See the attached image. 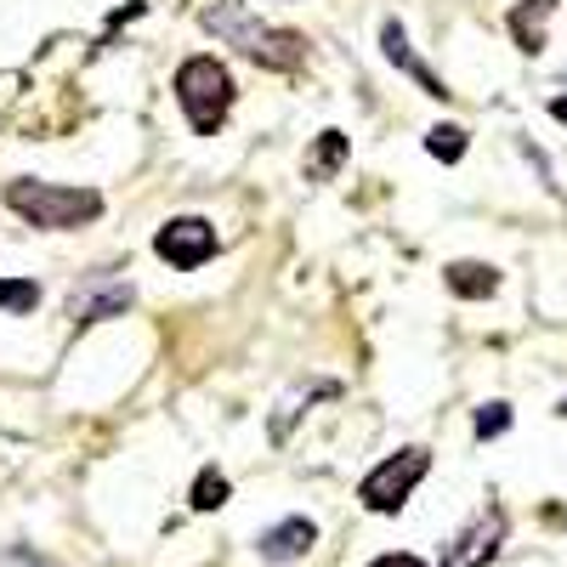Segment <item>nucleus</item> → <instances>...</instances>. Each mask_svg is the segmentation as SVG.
<instances>
[{
    "label": "nucleus",
    "instance_id": "obj_1",
    "mask_svg": "<svg viewBox=\"0 0 567 567\" xmlns=\"http://www.w3.org/2000/svg\"><path fill=\"white\" fill-rule=\"evenodd\" d=\"M199 23H205L216 40H227L239 58H250L256 69H272V74H290V69H301V58H307V34L250 18L245 0H216V7L199 12Z\"/></svg>",
    "mask_w": 567,
    "mask_h": 567
},
{
    "label": "nucleus",
    "instance_id": "obj_2",
    "mask_svg": "<svg viewBox=\"0 0 567 567\" xmlns=\"http://www.w3.org/2000/svg\"><path fill=\"white\" fill-rule=\"evenodd\" d=\"M176 109L182 120L194 125V136H216L233 114V103H239V80H233V69L210 52H194V58H182L176 69Z\"/></svg>",
    "mask_w": 567,
    "mask_h": 567
},
{
    "label": "nucleus",
    "instance_id": "obj_3",
    "mask_svg": "<svg viewBox=\"0 0 567 567\" xmlns=\"http://www.w3.org/2000/svg\"><path fill=\"white\" fill-rule=\"evenodd\" d=\"M7 210L40 233H69V227H85L103 216V194L97 187H63V182L18 176V182H7Z\"/></svg>",
    "mask_w": 567,
    "mask_h": 567
},
{
    "label": "nucleus",
    "instance_id": "obj_4",
    "mask_svg": "<svg viewBox=\"0 0 567 567\" xmlns=\"http://www.w3.org/2000/svg\"><path fill=\"white\" fill-rule=\"evenodd\" d=\"M425 471H432V454H425V449H398V454H386V460L358 483L363 511H374V516H398V511L409 505V494L425 483Z\"/></svg>",
    "mask_w": 567,
    "mask_h": 567
},
{
    "label": "nucleus",
    "instance_id": "obj_5",
    "mask_svg": "<svg viewBox=\"0 0 567 567\" xmlns=\"http://www.w3.org/2000/svg\"><path fill=\"white\" fill-rule=\"evenodd\" d=\"M216 250H221L216 221H205V216H171L154 233V256L176 272H199L205 261H216Z\"/></svg>",
    "mask_w": 567,
    "mask_h": 567
},
{
    "label": "nucleus",
    "instance_id": "obj_6",
    "mask_svg": "<svg viewBox=\"0 0 567 567\" xmlns=\"http://www.w3.org/2000/svg\"><path fill=\"white\" fill-rule=\"evenodd\" d=\"M131 301H136V290H131L125 278L91 272V278H80L74 290H69V318H74V329H91V323H103V318H125Z\"/></svg>",
    "mask_w": 567,
    "mask_h": 567
},
{
    "label": "nucleus",
    "instance_id": "obj_7",
    "mask_svg": "<svg viewBox=\"0 0 567 567\" xmlns=\"http://www.w3.org/2000/svg\"><path fill=\"white\" fill-rule=\"evenodd\" d=\"M505 528H511L505 511H499V505H483V511L454 534V545L443 550L437 567H488V561L499 556V545H505Z\"/></svg>",
    "mask_w": 567,
    "mask_h": 567
},
{
    "label": "nucleus",
    "instance_id": "obj_8",
    "mask_svg": "<svg viewBox=\"0 0 567 567\" xmlns=\"http://www.w3.org/2000/svg\"><path fill=\"white\" fill-rule=\"evenodd\" d=\"M381 52H386V63H392L398 74H409V80L425 91V97H437V103H449V97H454V91H449V85H443L432 69L420 63V52L409 45V29H403L398 18H386V23H381Z\"/></svg>",
    "mask_w": 567,
    "mask_h": 567
},
{
    "label": "nucleus",
    "instance_id": "obj_9",
    "mask_svg": "<svg viewBox=\"0 0 567 567\" xmlns=\"http://www.w3.org/2000/svg\"><path fill=\"white\" fill-rule=\"evenodd\" d=\"M312 545H318V528L307 523V516H284V523H272V528L256 539L261 561H272V567H290V561H301Z\"/></svg>",
    "mask_w": 567,
    "mask_h": 567
},
{
    "label": "nucleus",
    "instance_id": "obj_10",
    "mask_svg": "<svg viewBox=\"0 0 567 567\" xmlns=\"http://www.w3.org/2000/svg\"><path fill=\"white\" fill-rule=\"evenodd\" d=\"M556 7H561V0H516V7L505 12V29H511V40H516V52H523V58L545 52V23L556 18Z\"/></svg>",
    "mask_w": 567,
    "mask_h": 567
},
{
    "label": "nucleus",
    "instance_id": "obj_11",
    "mask_svg": "<svg viewBox=\"0 0 567 567\" xmlns=\"http://www.w3.org/2000/svg\"><path fill=\"white\" fill-rule=\"evenodd\" d=\"M347 159H352V136L329 125V131L312 136V148H307V165H301V171H307V182H336Z\"/></svg>",
    "mask_w": 567,
    "mask_h": 567
},
{
    "label": "nucleus",
    "instance_id": "obj_12",
    "mask_svg": "<svg viewBox=\"0 0 567 567\" xmlns=\"http://www.w3.org/2000/svg\"><path fill=\"white\" fill-rule=\"evenodd\" d=\"M443 284L460 301H488V296H499V267H488V261H449Z\"/></svg>",
    "mask_w": 567,
    "mask_h": 567
},
{
    "label": "nucleus",
    "instance_id": "obj_13",
    "mask_svg": "<svg viewBox=\"0 0 567 567\" xmlns=\"http://www.w3.org/2000/svg\"><path fill=\"white\" fill-rule=\"evenodd\" d=\"M465 148H471V131L465 125H432V131H425V154L443 159V165H460Z\"/></svg>",
    "mask_w": 567,
    "mask_h": 567
},
{
    "label": "nucleus",
    "instance_id": "obj_14",
    "mask_svg": "<svg viewBox=\"0 0 567 567\" xmlns=\"http://www.w3.org/2000/svg\"><path fill=\"white\" fill-rule=\"evenodd\" d=\"M227 494H233V483L221 477L216 465H205L199 477H194V494H187V505H194V511H221V505H227Z\"/></svg>",
    "mask_w": 567,
    "mask_h": 567
},
{
    "label": "nucleus",
    "instance_id": "obj_15",
    "mask_svg": "<svg viewBox=\"0 0 567 567\" xmlns=\"http://www.w3.org/2000/svg\"><path fill=\"white\" fill-rule=\"evenodd\" d=\"M34 307H40V284H34V278H0V312L23 318V312H34Z\"/></svg>",
    "mask_w": 567,
    "mask_h": 567
},
{
    "label": "nucleus",
    "instance_id": "obj_16",
    "mask_svg": "<svg viewBox=\"0 0 567 567\" xmlns=\"http://www.w3.org/2000/svg\"><path fill=\"white\" fill-rule=\"evenodd\" d=\"M471 432H477V443L505 437V432H511V403H483V409H477V420H471Z\"/></svg>",
    "mask_w": 567,
    "mask_h": 567
},
{
    "label": "nucleus",
    "instance_id": "obj_17",
    "mask_svg": "<svg viewBox=\"0 0 567 567\" xmlns=\"http://www.w3.org/2000/svg\"><path fill=\"white\" fill-rule=\"evenodd\" d=\"M369 567H425L420 556H409V550H386V556H374Z\"/></svg>",
    "mask_w": 567,
    "mask_h": 567
},
{
    "label": "nucleus",
    "instance_id": "obj_18",
    "mask_svg": "<svg viewBox=\"0 0 567 567\" xmlns=\"http://www.w3.org/2000/svg\"><path fill=\"white\" fill-rule=\"evenodd\" d=\"M12 567H58V561H45V556H29V550H7Z\"/></svg>",
    "mask_w": 567,
    "mask_h": 567
},
{
    "label": "nucleus",
    "instance_id": "obj_19",
    "mask_svg": "<svg viewBox=\"0 0 567 567\" xmlns=\"http://www.w3.org/2000/svg\"><path fill=\"white\" fill-rule=\"evenodd\" d=\"M550 120H556V125H567V97H550Z\"/></svg>",
    "mask_w": 567,
    "mask_h": 567
},
{
    "label": "nucleus",
    "instance_id": "obj_20",
    "mask_svg": "<svg viewBox=\"0 0 567 567\" xmlns=\"http://www.w3.org/2000/svg\"><path fill=\"white\" fill-rule=\"evenodd\" d=\"M556 414H561V420H567V398H561V403H556Z\"/></svg>",
    "mask_w": 567,
    "mask_h": 567
}]
</instances>
